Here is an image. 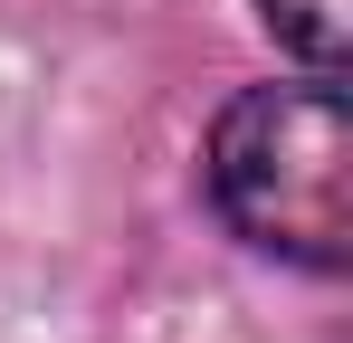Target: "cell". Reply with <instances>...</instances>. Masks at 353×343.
<instances>
[{
	"label": "cell",
	"instance_id": "obj_1",
	"mask_svg": "<svg viewBox=\"0 0 353 343\" xmlns=\"http://www.w3.org/2000/svg\"><path fill=\"white\" fill-rule=\"evenodd\" d=\"M201 181H210V210L248 248L334 277L353 258V105H344V76L305 67L287 86H248L210 124Z\"/></svg>",
	"mask_w": 353,
	"mask_h": 343
},
{
	"label": "cell",
	"instance_id": "obj_2",
	"mask_svg": "<svg viewBox=\"0 0 353 343\" xmlns=\"http://www.w3.org/2000/svg\"><path fill=\"white\" fill-rule=\"evenodd\" d=\"M268 10V29L287 39L305 67H325V76H344V48H353V0H258Z\"/></svg>",
	"mask_w": 353,
	"mask_h": 343
}]
</instances>
